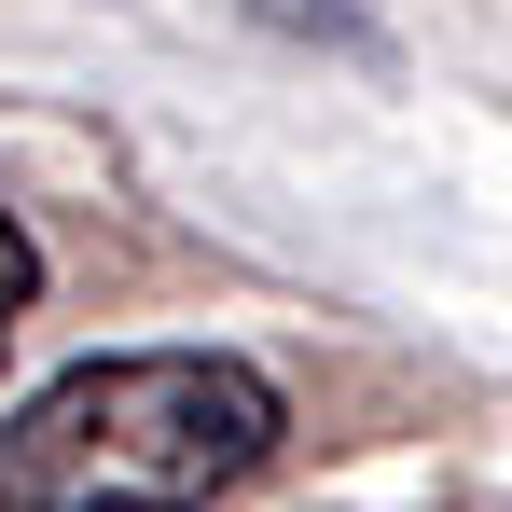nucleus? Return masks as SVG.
I'll return each mask as SVG.
<instances>
[{"instance_id":"f257e3e1","label":"nucleus","mask_w":512,"mask_h":512,"mask_svg":"<svg viewBox=\"0 0 512 512\" xmlns=\"http://www.w3.org/2000/svg\"><path fill=\"white\" fill-rule=\"evenodd\" d=\"M277 429L291 402L236 346H97L0 416V512H208Z\"/></svg>"},{"instance_id":"f03ea898","label":"nucleus","mask_w":512,"mask_h":512,"mask_svg":"<svg viewBox=\"0 0 512 512\" xmlns=\"http://www.w3.org/2000/svg\"><path fill=\"white\" fill-rule=\"evenodd\" d=\"M42 305V250H28V222L0 208V346H14V319Z\"/></svg>"}]
</instances>
